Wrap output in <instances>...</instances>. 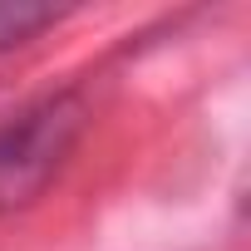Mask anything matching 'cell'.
Here are the masks:
<instances>
[{"label": "cell", "mask_w": 251, "mask_h": 251, "mask_svg": "<svg viewBox=\"0 0 251 251\" xmlns=\"http://www.w3.org/2000/svg\"><path fill=\"white\" fill-rule=\"evenodd\" d=\"M89 128L84 89H54L0 118V217L35 207Z\"/></svg>", "instance_id": "1"}, {"label": "cell", "mask_w": 251, "mask_h": 251, "mask_svg": "<svg viewBox=\"0 0 251 251\" xmlns=\"http://www.w3.org/2000/svg\"><path fill=\"white\" fill-rule=\"evenodd\" d=\"M59 20V10L50 5H30V0H0V59L25 50L35 35H45Z\"/></svg>", "instance_id": "2"}]
</instances>
